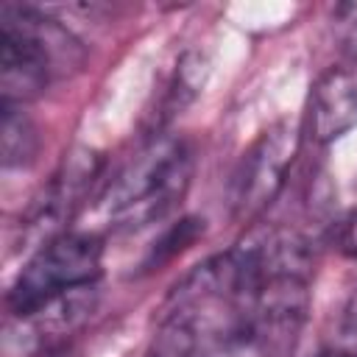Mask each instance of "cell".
I'll return each mask as SVG.
<instances>
[{"instance_id": "obj_2", "label": "cell", "mask_w": 357, "mask_h": 357, "mask_svg": "<svg viewBox=\"0 0 357 357\" xmlns=\"http://www.w3.org/2000/svg\"><path fill=\"white\" fill-rule=\"evenodd\" d=\"M190 178L192 153L187 142L153 137L106 184L98 212L112 229H139L165 218L184 198Z\"/></svg>"}, {"instance_id": "obj_9", "label": "cell", "mask_w": 357, "mask_h": 357, "mask_svg": "<svg viewBox=\"0 0 357 357\" xmlns=\"http://www.w3.org/2000/svg\"><path fill=\"white\" fill-rule=\"evenodd\" d=\"M335 31L346 50L357 56V3H340L335 8Z\"/></svg>"}, {"instance_id": "obj_12", "label": "cell", "mask_w": 357, "mask_h": 357, "mask_svg": "<svg viewBox=\"0 0 357 357\" xmlns=\"http://www.w3.org/2000/svg\"><path fill=\"white\" fill-rule=\"evenodd\" d=\"M318 357H354L349 349H329V351H321Z\"/></svg>"}, {"instance_id": "obj_1", "label": "cell", "mask_w": 357, "mask_h": 357, "mask_svg": "<svg viewBox=\"0 0 357 357\" xmlns=\"http://www.w3.org/2000/svg\"><path fill=\"white\" fill-rule=\"evenodd\" d=\"M251 340L245 296L229 257L218 254L173 290L148 357H237Z\"/></svg>"}, {"instance_id": "obj_3", "label": "cell", "mask_w": 357, "mask_h": 357, "mask_svg": "<svg viewBox=\"0 0 357 357\" xmlns=\"http://www.w3.org/2000/svg\"><path fill=\"white\" fill-rule=\"evenodd\" d=\"M78 42L33 8H0V95L3 106L33 100L56 75L81 64Z\"/></svg>"}, {"instance_id": "obj_4", "label": "cell", "mask_w": 357, "mask_h": 357, "mask_svg": "<svg viewBox=\"0 0 357 357\" xmlns=\"http://www.w3.org/2000/svg\"><path fill=\"white\" fill-rule=\"evenodd\" d=\"M100 240L95 234H59L36 248L8 290L17 315H36L53 301L95 284L100 276Z\"/></svg>"}, {"instance_id": "obj_10", "label": "cell", "mask_w": 357, "mask_h": 357, "mask_svg": "<svg viewBox=\"0 0 357 357\" xmlns=\"http://www.w3.org/2000/svg\"><path fill=\"white\" fill-rule=\"evenodd\" d=\"M335 245L343 257L357 262V209L349 212L337 226H335Z\"/></svg>"}, {"instance_id": "obj_8", "label": "cell", "mask_w": 357, "mask_h": 357, "mask_svg": "<svg viewBox=\"0 0 357 357\" xmlns=\"http://www.w3.org/2000/svg\"><path fill=\"white\" fill-rule=\"evenodd\" d=\"M198 234H204V220H198V218H184V220H178V223L156 243V248L151 251V259H148L145 268H156V265H162L165 259H173V257L181 254L190 243H195Z\"/></svg>"}, {"instance_id": "obj_5", "label": "cell", "mask_w": 357, "mask_h": 357, "mask_svg": "<svg viewBox=\"0 0 357 357\" xmlns=\"http://www.w3.org/2000/svg\"><path fill=\"white\" fill-rule=\"evenodd\" d=\"M301 134L293 123H273L243 153L231 181V212L237 220L259 218L282 192Z\"/></svg>"}, {"instance_id": "obj_11", "label": "cell", "mask_w": 357, "mask_h": 357, "mask_svg": "<svg viewBox=\"0 0 357 357\" xmlns=\"http://www.w3.org/2000/svg\"><path fill=\"white\" fill-rule=\"evenodd\" d=\"M343 335H346L349 351L357 357V290L351 293V298L346 304V312H343Z\"/></svg>"}, {"instance_id": "obj_7", "label": "cell", "mask_w": 357, "mask_h": 357, "mask_svg": "<svg viewBox=\"0 0 357 357\" xmlns=\"http://www.w3.org/2000/svg\"><path fill=\"white\" fill-rule=\"evenodd\" d=\"M0 148L6 167H22L36 153V131L22 114V106H3L0 120Z\"/></svg>"}, {"instance_id": "obj_6", "label": "cell", "mask_w": 357, "mask_h": 357, "mask_svg": "<svg viewBox=\"0 0 357 357\" xmlns=\"http://www.w3.org/2000/svg\"><path fill=\"white\" fill-rule=\"evenodd\" d=\"M307 126L318 142H332L357 128V67H332L315 81Z\"/></svg>"}]
</instances>
